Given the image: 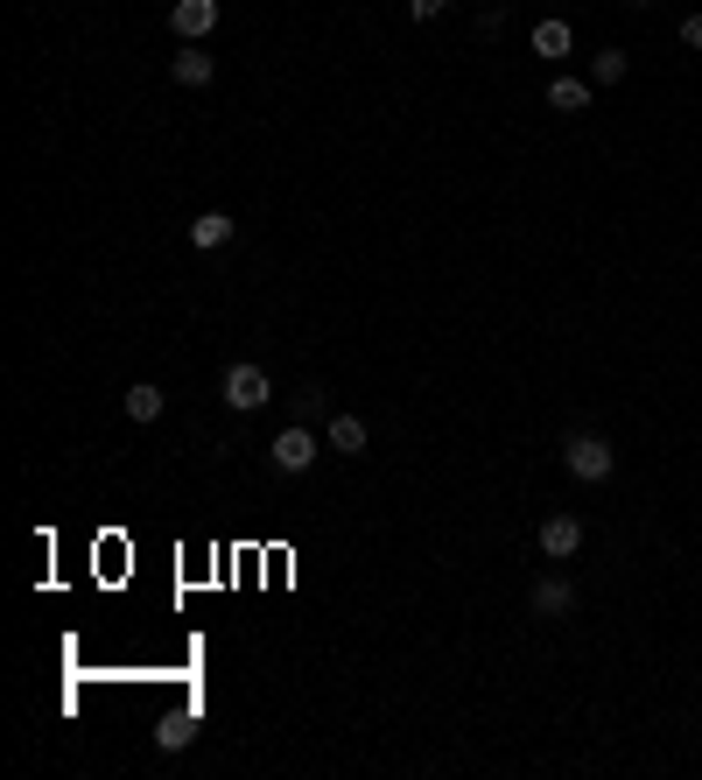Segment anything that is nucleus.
<instances>
[{"label": "nucleus", "instance_id": "nucleus-9", "mask_svg": "<svg viewBox=\"0 0 702 780\" xmlns=\"http://www.w3.org/2000/svg\"><path fill=\"white\" fill-rule=\"evenodd\" d=\"M569 50H576V29H569V22H555V14H548V22H534V56H548V64H562Z\"/></svg>", "mask_w": 702, "mask_h": 780}, {"label": "nucleus", "instance_id": "nucleus-7", "mask_svg": "<svg viewBox=\"0 0 702 780\" xmlns=\"http://www.w3.org/2000/svg\"><path fill=\"white\" fill-rule=\"evenodd\" d=\"M169 71H176V85H212L218 78V64H212V50H204V43H183L176 56H169Z\"/></svg>", "mask_w": 702, "mask_h": 780}, {"label": "nucleus", "instance_id": "nucleus-17", "mask_svg": "<svg viewBox=\"0 0 702 780\" xmlns=\"http://www.w3.org/2000/svg\"><path fill=\"white\" fill-rule=\"evenodd\" d=\"M681 43H689V50H702V14H689V22H681Z\"/></svg>", "mask_w": 702, "mask_h": 780}, {"label": "nucleus", "instance_id": "nucleus-16", "mask_svg": "<svg viewBox=\"0 0 702 780\" xmlns=\"http://www.w3.org/2000/svg\"><path fill=\"white\" fill-rule=\"evenodd\" d=\"M443 8H450V0H408V14H414V22H435Z\"/></svg>", "mask_w": 702, "mask_h": 780}, {"label": "nucleus", "instance_id": "nucleus-13", "mask_svg": "<svg viewBox=\"0 0 702 780\" xmlns=\"http://www.w3.org/2000/svg\"><path fill=\"white\" fill-rule=\"evenodd\" d=\"M625 78V50H597L591 56V85H618Z\"/></svg>", "mask_w": 702, "mask_h": 780}, {"label": "nucleus", "instance_id": "nucleus-6", "mask_svg": "<svg viewBox=\"0 0 702 780\" xmlns=\"http://www.w3.org/2000/svg\"><path fill=\"white\" fill-rule=\"evenodd\" d=\"M534 612L541 619H569L576 612V584L569 577H534Z\"/></svg>", "mask_w": 702, "mask_h": 780}, {"label": "nucleus", "instance_id": "nucleus-14", "mask_svg": "<svg viewBox=\"0 0 702 780\" xmlns=\"http://www.w3.org/2000/svg\"><path fill=\"white\" fill-rule=\"evenodd\" d=\"M155 738H162V752H183V746H190V717H169Z\"/></svg>", "mask_w": 702, "mask_h": 780}, {"label": "nucleus", "instance_id": "nucleus-10", "mask_svg": "<svg viewBox=\"0 0 702 780\" xmlns=\"http://www.w3.org/2000/svg\"><path fill=\"white\" fill-rule=\"evenodd\" d=\"M548 106L555 113H591V85L583 78H548Z\"/></svg>", "mask_w": 702, "mask_h": 780}, {"label": "nucleus", "instance_id": "nucleus-15", "mask_svg": "<svg viewBox=\"0 0 702 780\" xmlns=\"http://www.w3.org/2000/svg\"><path fill=\"white\" fill-rule=\"evenodd\" d=\"M316 408H324V387H302L295 394V423H316Z\"/></svg>", "mask_w": 702, "mask_h": 780}, {"label": "nucleus", "instance_id": "nucleus-5", "mask_svg": "<svg viewBox=\"0 0 702 780\" xmlns=\"http://www.w3.org/2000/svg\"><path fill=\"white\" fill-rule=\"evenodd\" d=\"M576 548H583V521H576V513H548V521H541V556L569 563Z\"/></svg>", "mask_w": 702, "mask_h": 780}, {"label": "nucleus", "instance_id": "nucleus-3", "mask_svg": "<svg viewBox=\"0 0 702 780\" xmlns=\"http://www.w3.org/2000/svg\"><path fill=\"white\" fill-rule=\"evenodd\" d=\"M316 450H324V444H316V429H310V423H289V429L268 444V458H274V471H289V479H295V471L316 464Z\"/></svg>", "mask_w": 702, "mask_h": 780}, {"label": "nucleus", "instance_id": "nucleus-2", "mask_svg": "<svg viewBox=\"0 0 702 780\" xmlns=\"http://www.w3.org/2000/svg\"><path fill=\"white\" fill-rule=\"evenodd\" d=\"M218 394H225V408L253 415V408H268V402H274V380H268V366H253V359H239V366H225Z\"/></svg>", "mask_w": 702, "mask_h": 780}, {"label": "nucleus", "instance_id": "nucleus-11", "mask_svg": "<svg viewBox=\"0 0 702 780\" xmlns=\"http://www.w3.org/2000/svg\"><path fill=\"white\" fill-rule=\"evenodd\" d=\"M331 450L337 458H358V450H366V423H358V415H331Z\"/></svg>", "mask_w": 702, "mask_h": 780}, {"label": "nucleus", "instance_id": "nucleus-4", "mask_svg": "<svg viewBox=\"0 0 702 780\" xmlns=\"http://www.w3.org/2000/svg\"><path fill=\"white\" fill-rule=\"evenodd\" d=\"M169 29H176L183 43H212V29H218V0H176V8H169Z\"/></svg>", "mask_w": 702, "mask_h": 780}, {"label": "nucleus", "instance_id": "nucleus-8", "mask_svg": "<svg viewBox=\"0 0 702 780\" xmlns=\"http://www.w3.org/2000/svg\"><path fill=\"white\" fill-rule=\"evenodd\" d=\"M162 408H169V394L155 380H134V387H127V423H162Z\"/></svg>", "mask_w": 702, "mask_h": 780}, {"label": "nucleus", "instance_id": "nucleus-18", "mask_svg": "<svg viewBox=\"0 0 702 780\" xmlns=\"http://www.w3.org/2000/svg\"><path fill=\"white\" fill-rule=\"evenodd\" d=\"M633 8H654V0H633Z\"/></svg>", "mask_w": 702, "mask_h": 780}, {"label": "nucleus", "instance_id": "nucleus-12", "mask_svg": "<svg viewBox=\"0 0 702 780\" xmlns=\"http://www.w3.org/2000/svg\"><path fill=\"white\" fill-rule=\"evenodd\" d=\"M225 239H233V218H225V212H204L197 225H190V246H204V254H218Z\"/></svg>", "mask_w": 702, "mask_h": 780}, {"label": "nucleus", "instance_id": "nucleus-1", "mask_svg": "<svg viewBox=\"0 0 702 780\" xmlns=\"http://www.w3.org/2000/svg\"><path fill=\"white\" fill-rule=\"evenodd\" d=\"M562 464H569V479H583V485H604V479H612V464H618V450L604 444V436L576 429V436L562 444Z\"/></svg>", "mask_w": 702, "mask_h": 780}]
</instances>
